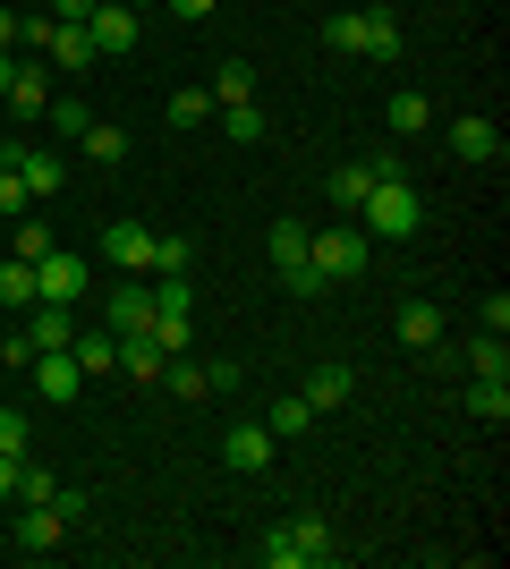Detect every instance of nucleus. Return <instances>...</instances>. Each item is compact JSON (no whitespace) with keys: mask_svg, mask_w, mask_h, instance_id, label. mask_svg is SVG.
Wrapping results in <instances>:
<instances>
[{"mask_svg":"<svg viewBox=\"0 0 510 569\" xmlns=\"http://www.w3.org/2000/svg\"><path fill=\"white\" fill-rule=\"evenodd\" d=\"M358 230L366 238H417L426 230V196H417L409 179H383V188L358 204Z\"/></svg>","mask_w":510,"mask_h":569,"instance_id":"nucleus-1","label":"nucleus"},{"mask_svg":"<svg viewBox=\"0 0 510 569\" xmlns=\"http://www.w3.org/2000/svg\"><path fill=\"white\" fill-rule=\"evenodd\" d=\"M332 527H323L316 519V510H307V519H281V527H272V536H264V569H316V561H332Z\"/></svg>","mask_w":510,"mask_h":569,"instance_id":"nucleus-2","label":"nucleus"},{"mask_svg":"<svg viewBox=\"0 0 510 569\" xmlns=\"http://www.w3.org/2000/svg\"><path fill=\"white\" fill-rule=\"evenodd\" d=\"M307 263H316L323 281H349V272H366V230L358 221H332V230L307 238Z\"/></svg>","mask_w":510,"mask_h":569,"instance_id":"nucleus-3","label":"nucleus"},{"mask_svg":"<svg viewBox=\"0 0 510 569\" xmlns=\"http://www.w3.org/2000/svg\"><path fill=\"white\" fill-rule=\"evenodd\" d=\"M34 298H43V307H77V298H86V256L51 247V256L34 263Z\"/></svg>","mask_w":510,"mask_h":569,"instance_id":"nucleus-4","label":"nucleus"},{"mask_svg":"<svg viewBox=\"0 0 510 569\" xmlns=\"http://www.w3.org/2000/svg\"><path fill=\"white\" fill-rule=\"evenodd\" d=\"M272 451H281L272 426H230V433H221V468H230V476H264Z\"/></svg>","mask_w":510,"mask_h":569,"instance_id":"nucleus-5","label":"nucleus"},{"mask_svg":"<svg viewBox=\"0 0 510 569\" xmlns=\"http://www.w3.org/2000/svg\"><path fill=\"white\" fill-rule=\"evenodd\" d=\"M86 34H94V51H102V60H120V51H137V9H128V0H94Z\"/></svg>","mask_w":510,"mask_h":569,"instance_id":"nucleus-6","label":"nucleus"},{"mask_svg":"<svg viewBox=\"0 0 510 569\" xmlns=\"http://www.w3.org/2000/svg\"><path fill=\"white\" fill-rule=\"evenodd\" d=\"M102 256H111V263H120V272H153V230H146V221H102Z\"/></svg>","mask_w":510,"mask_h":569,"instance_id":"nucleus-7","label":"nucleus"},{"mask_svg":"<svg viewBox=\"0 0 510 569\" xmlns=\"http://www.w3.org/2000/svg\"><path fill=\"white\" fill-rule=\"evenodd\" d=\"M26 375H34V391H43V400H60V408H69L77 391H86V366H77L69 349H43L34 366H26Z\"/></svg>","mask_w":510,"mask_h":569,"instance_id":"nucleus-8","label":"nucleus"},{"mask_svg":"<svg viewBox=\"0 0 510 569\" xmlns=\"http://www.w3.org/2000/svg\"><path fill=\"white\" fill-rule=\"evenodd\" d=\"M442 137H451V153H460V162H502V128H493L486 111H468V119H451V128H442Z\"/></svg>","mask_w":510,"mask_h":569,"instance_id":"nucleus-9","label":"nucleus"},{"mask_svg":"<svg viewBox=\"0 0 510 569\" xmlns=\"http://www.w3.org/2000/svg\"><path fill=\"white\" fill-rule=\"evenodd\" d=\"M69 545V519L51 510V501H26L18 510V552H60Z\"/></svg>","mask_w":510,"mask_h":569,"instance_id":"nucleus-10","label":"nucleus"},{"mask_svg":"<svg viewBox=\"0 0 510 569\" xmlns=\"http://www.w3.org/2000/svg\"><path fill=\"white\" fill-rule=\"evenodd\" d=\"M18 332L34 340V357H43V349H69V340H77V307H43V298H34Z\"/></svg>","mask_w":510,"mask_h":569,"instance_id":"nucleus-11","label":"nucleus"},{"mask_svg":"<svg viewBox=\"0 0 510 569\" xmlns=\"http://www.w3.org/2000/svg\"><path fill=\"white\" fill-rule=\"evenodd\" d=\"M43 111H51L43 69H18V77H9V94H0V119H9V128H26V119H43Z\"/></svg>","mask_w":510,"mask_h":569,"instance_id":"nucleus-12","label":"nucleus"},{"mask_svg":"<svg viewBox=\"0 0 510 569\" xmlns=\"http://www.w3.org/2000/svg\"><path fill=\"white\" fill-rule=\"evenodd\" d=\"M102 323H111V332H146V323H153V289L146 281H120V289H111V307H102Z\"/></svg>","mask_w":510,"mask_h":569,"instance_id":"nucleus-13","label":"nucleus"},{"mask_svg":"<svg viewBox=\"0 0 510 569\" xmlns=\"http://www.w3.org/2000/svg\"><path fill=\"white\" fill-rule=\"evenodd\" d=\"M400 51H409V34H400V18H391V9H366V51H358V60H374V69H391Z\"/></svg>","mask_w":510,"mask_h":569,"instance_id":"nucleus-14","label":"nucleus"},{"mask_svg":"<svg viewBox=\"0 0 510 569\" xmlns=\"http://www.w3.org/2000/svg\"><path fill=\"white\" fill-rule=\"evenodd\" d=\"M349 391H358V375H349L340 357H323L316 375H307V408H340V400H349Z\"/></svg>","mask_w":510,"mask_h":569,"instance_id":"nucleus-15","label":"nucleus"},{"mask_svg":"<svg viewBox=\"0 0 510 569\" xmlns=\"http://www.w3.org/2000/svg\"><path fill=\"white\" fill-rule=\"evenodd\" d=\"M400 340H409L417 357H426V349H442V307H426V298H409V307H400Z\"/></svg>","mask_w":510,"mask_h":569,"instance_id":"nucleus-16","label":"nucleus"},{"mask_svg":"<svg viewBox=\"0 0 510 569\" xmlns=\"http://www.w3.org/2000/svg\"><path fill=\"white\" fill-rule=\"evenodd\" d=\"M111 375H128V382H153V375H162V349H153V332H128Z\"/></svg>","mask_w":510,"mask_h":569,"instance_id":"nucleus-17","label":"nucleus"},{"mask_svg":"<svg viewBox=\"0 0 510 569\" xmlns=\"http://www.w3.org/2000/svg\"><path fill=\"white\" fill-rule=\"evenodd\" d=\"M264 426H272V442H298V433L316 426V408H307V391H281V400H272V417H264Z\"/></svg>","mask_w":510,"mask_h":569,"instance_id":"nucleus-18","label":"nucleus"},{"mask_svg":"<svg viewBox=\"0 0 510 569\" xmlns=\"http://www.w3.org/2000/svg\"><path fill=\"white\" fill-rule=\"evenodd\" d=\"M374 188H383V179L366 170V153H358V162H340V170H332V204H349V213H358V204H366Z\"/></svg>","mask_w":510,"mask_h":569,"instance_id":"nucleus-19","label":"nucleus"},{"mask_svg":"<svg viewBox=\"0 0 510 569\" xmlns=\"http://www.w3.org/2000/svg\"><path fill=\"white\" fill-rule=\"evenodd\" d=\"M69 357L86 366V382L111 375V366H120V332H86V340H69Z\"/></svg>","mask_w":510,"mask_h":569,"instance_id":"nucleus-20","label":"nucleus"},{"mask_svg":"<svg viewBox=\"0 0 510 569\" xmlns=\"http://www.w3.org/2000/svg\"><path fill=\"white\" fill-rule=\"evenodd\" d=\"M468 417H486V426H502V417H510V382H493V375H477V382H468Z\"/></svg>","mask_w":510,"mask_h":569,"instance_id":"nucleus-21","label":"nucleus"},{"mask_svg":"<svg viewBox=\"0 0 510 569\" xmlns=\"http://www.w3.org/2000/svg\"><path fill=\"white\" fill-rule=\"evenodd\" d=\"M51 60H60V69H94L102 51H94V34H86V26H51Z\"/></svg>","mask_w":510,"mask_h":569,"instance_id":"nucleus-22","label":"nucleus"},{"mask_svg":"<svg viewBox=\"0 0 510 569\" xmlns=\"http://www.w3.org/2000/svg\"><path fill=\"white\" fill-rule=\"evenodd\" d=\"M204 94H213V111H221V102H256V69H247V60H221Z\"/></svg>","mask_w":510,"mask_h":569,"instance_id":"nucleus-23","label":"nucleus"},{"mask_svg":"<svg viewBox=\"0 0 510 569\" xmlns=\"http://www.w3.org/2000/svg\"><path fill=\"white\" fill-rule=\"evenodd\" d=\"M162 382H170V400H204V391H213V382H204V366H196L188 349L162 357Z\"/></svg>","mask_w":510,"mask_h":569,"instance_id":"nucleus-24","label":"nucleus"},{"mask_svg":"<svg viewBox=\"0 0 510 569\" xmlns=\"http://www.w3.org/2000/svg\"><path fill=\"white\" fill-rule=\"evenodd\" d=\"M0 307H9V315H26V307H34V263L0 256Z\"/></svg>","mask_w":510,"mask_h":569,"instance_id":"nucleus-25","label":"nucleus"},{"mask_svg":"<svg viewBox=\"0 0 510 569\" xmlns=\"http://www.w3.org/2000/svg\"><path fill=\"white\" fill-rule=\"evenodd\" d=\"M468 375H493V382H510V340H502V332L468 340Z\"/></svg>","mask_w":510,"mask_h":569,"instance_id":"nucleus-26","label":"nucleus"},{"mask_svg":"<svg viewBox=\"0 0 510 569\" xmlns=\"http://www.w3.org/2000/svg\"><path fill=\"white\" fill-rule=\"evenodd\" d=\"M221 137L230 144H264V111H256V102H221Z\"/></svg>","mask_w":510,"mask_h":569,"instance_id":"nucleus-27","label":"nucleus"},{"mask_svg":"<svg viewBox=\"0 0 510 569\" xmlns=\"http://www.w3.org/2000/svg\"><path fill=\"white\" fill-rule=\"evenodd\" d=\"M391 137H426V128H434V111H426V94H391Z\"/></svg>","mask_w":510,"mask_h":569,"instance_id":"nucleus-28","label":"nucleus"},{"mask_svg":"<svg viewBox=\"0 0 510 569\" xmlns=\"http://www.w3.org/2000/svg\"><path fill=\"white\" fill-rule=\"evenodd\" d=\"M77 144H86V162H120V153H128V128H111V119H94V128H86V137H77Z\"/></svg>","mask_w":510,"mask_h":569,"instance_id":"nucleus-29","label":"nucleus"},{"mask_svg":"<svg viewBox=\"0 0 510 569\" xmlns=\"http://www.w3.org/2000/svg\"><path fill=\"white\" fill-rule=\"evenodd\" d=\"M204 119H213V94H204V86H179V94H170V128H204Z\"/></svg>","mask_w":510,"mask_h":569,"instance_id":"nucleus-30","label":"nucleus"},{"mask_svg":"<svg viewBox=\"0 0 510 569\" xmlns=\"http://www.w3.org/2000/svg\"><path fill=\"white\" fill-rule=\"evenodd\" d=\"M188 307H196L188 272H153V315H188Z\"/></svg>","mask_w":510,"mask_h":569,"instance_id":"nucleus-31","label":"nucleus"},{"mask_svg":"<svg viewBox=\"0 0 510 569\" xmlns=\"http://www.w3.org/2000/svg\"><path fill=\"white\" fill-rule=\"evenodd\" d=\"M146 332H153V349H162V357H179V349H196V323H188V315H153Z\"/></svg>","mask_w":510,"mask_h":569,"instance_id":"nucleus-32","label":"nucleus"},{"mask_svg":"<svg viewBox=\"0 0 510 569\" xmlns=\"http://www.w3.org/2000/svg\"><path fill=\"white\" fill-rule=\"evenodd\" d=\"M51 247H60V238H51V221H18V247H9V256H18V263H43Z\"/></svg>","mask_w":510,"mask_h":569,"instance_id":"nucleus-33","label":"nucleus"},{"mask_svg":"<svg viewBox=\"0 0 510 569\" xmlns=\"http://www.w3.org/2000/svg\"><path fill=\"white\" fill-rule=\"evenodd\" d=\"M323 43L332 51H366V9H340V18L323 26Z\"/></svg>","mask_w":510,"mask_h":569,"instance_id":"nucleus-34","label":"nucleus"},{"mask_svg":"<svg viewBox=\"0 0 510 569\" xmlns=\"http://www.w3.org/2000/svg\"><path fill=\"white\" fill-rule=\"evenodd\" d=\"M51 493H60V476L34 468V459H18V493H9V501H51Z\"/></svg>","mask_w":510,"mask_h":569,"instance_id":"nucleus-35","label":"nucleus"},{"mask_svg":"<svg viewBox=\"0 0 510 569\" xmlns=\"http://www.w3.org/2000/svg\"><path fill=\"white\" fill-rule=\"evenodd\" d=\"M188 263H196V238H179V230L153 238V272H188Z\"/></svg>","mask_w":510,"mask_h":569,"instance_id":"nucleus-36","label":"nucleus"},{"mask_svg":"<svg viewBox=\"0 0 510 569\" xmlns=\"http://www.w3.org/2000/svg\"><path fill=\"white\" fill-rule=\"evenodd\" d=\"M366 170H374V179H409V144H374Z\"/></svg>","mask_w":510,"mask_h":569,"instance_id":"nucleus-37","label":"nucleus"},{"mask_svg":"<svg viewBox=\"0 0 510 569\" xmlns=\"http://www.w3.org/2000/svg\"><path fill=\"white\" fill-rule=\"evenodd\" d=\"M26 433H34V426H26V408H0V451L26 459Z\"/></svg>","mask_w":510,"mask_h":569,"instance_id":"nucleus-38","label":"nucleus"},{"mask_svg":"<svg viewBox=\"0 0 510 569\" xmlns=\"http://www.w3.org/2000/svg\"><path fill=\"white\" fill-rule=\"evenodd\" d=\"M26 204H34V196H26V179H18V170H0V221H18Z\"/></svg>","mask_w":510,"mask_h":569,"instance_id":"nucleus-39","label":"nucleus"},{"mask_svg":"<svg viewBox=\"0 0 510 569\" xmlns=\"http://www.w3.org/2000/svg\"><path fill=\"white\" fill-rule=\"evenodd\" d=\"M51 128H60V137H86V128H94V119H86V102H51Z\"/></svg>","mask_w":510,"mask_h":569,"instance_id":"nucleus-40","label":"nucleus"},{"mask_svg":"<svg viewBox=\"0 0 510 569\" xmlns=\"http://www.w3.org/2000/svg\"><path fill=\"white\" fill-rule=\"evenodd\" d=\"M51 510H60V519L77 527V519H86V485H60V493H51Z\"/></svg>","mask_w":510,"mask_h":569,"instance_id":"nucleus-41","label":"nucleus"},{"mask_svg":"<svg viewBox=\"0 0 510 569\" xmlns=\"http://www.w3.org/2000/svg\"><path fill=\"white\" fill-rule=\"evenodd\" d=\"M43 9H51L60 26H86V18H94V0H43Z\"/></svg>","mask_w":510,"mask_h":569,"instance_id":"nucleus-42","label":"nucleus"},{"mask_svg":"<svg viewBox=\"0 0 510 569\" xmlns=\"http://www.w3.org/2000/svg\"><path fill=\"white\" fill-rule=\"evenodd\" d=\"M162 9H179V18H213L221 0H162Z\"/></svg>","mask_w":510,"mask_h":569,"instance_id":"nucleus-43","label":"nucleus"},{"mask_svg":"<svg viewBox=\"0 0 510 569\" xmlns=\"http://www.w3.org/2000/svg\"><path fill=\"white\" fill-rule=\"evenodd\" d=\"M0 51H18V9L0 0Z\"/></svg>","mask_w":510,"mask_h":569,"instance_id":"nucleus-44","label":"nucleus"},{"mask_svg":"<svg viewBox=\"0 0 510 569\" xmlns=\"http://www.w3.org/2000/svg\"><path fill=\"white\" fill-rule=\"evenodd\" d=\"M9 493H18V459L0 451V501H9Z\"/></svg>","mask_w":510,"mask_h":569,"instance_id":"nucleus-45","label":"nucleus"},{"mask_svg":"<svg viewBox=\"0 0 510 569\" xmlns=\"http://www.w3.org/2000/svg\"><path fill=\"white\" fill-rule=\"evenodd\" d=\"M9 77H18V51H0V94H9Z\"/></svg>","mask_w":510,"mask_h":569,"instance_id":"nucleus-46","label":"nucleus"},{"mask_svg":"<svg viewBox=\"0 0 510 569\" xmlns=\"http://www.w3.org/2000/svg\"><path fill=\"white\" fill-rule=\"evenodd\" d=\"M128 9H153V0H128Z\"/></svg>","mask_w":510,"mask_h":569,"instance_id":"nucleus-47","label":"nucleus"},{"mask_svg":"<svg viewBox=\"0 0 510 569\" xmlns=\"http://www.w3.org/2000/svg\"><path fill=\"white\" fill-rule=\"evenodd\" d=\"M0 128H9V119H0Z\"/></svg>","mask_w":510,"mask_h":569,"instance_id":"nucleus-48","label":"nucleus"}]
</instances>
